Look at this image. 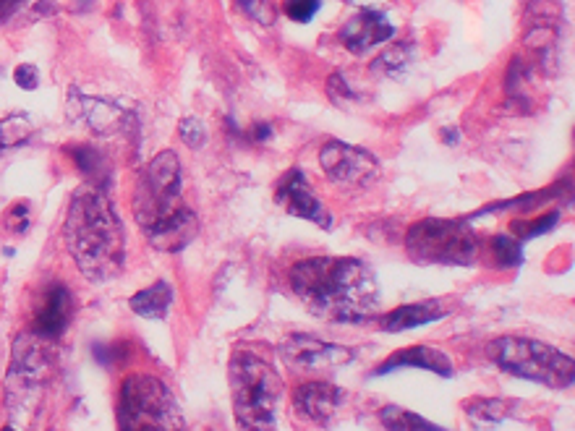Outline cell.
Segmentation results:
<instances>
[{
  "label": "cell",
  "instance_id": "obj_24",
  "mask_svg": "<svg viewBox=\"0 0 575 431\" xmlns=\"http://www.w3.org/2000/svg\"><path fill=\"white\" fill-rule=\"evenodd\" d=\"M466 411L471 413L479 421H489V424H497L502 418L510 413V405L505 400H494V398H476L468 400Z\"/></svg>",
  "mask_w": 575,
  "mask_h": 431
},
{
  "label": "cell",
  "instance_id": "obj_5",
  "mask_svg": "<svg viewBox=\"0 0 575 431\" xmlns=\"http://www.w3.org/2000/svg\"><path fill=\"white\" fill-rule=\"evenodd\" d=\"M118 431H186V418L163 379L136 371L121 384Z\"/></svg>",
  "mask_w": 575,
  "mask_h": 431
},
{
  "label": "cell",
  "instance_id": "obj_21",
  "mask_svg": "<svg viewBox=\"0 0 575 431\" xmlns=\"http://www.w3.org/2000/svg\"><path fill=\"white\" fill-rule=\"evenodd\" d=\"M34 134V123L29 115L11 113L0 121V149H14L27 144Z\"/></svg>",
  "mask_w": 575,
  "mask_h": 431
},
{
  "label": "cell",
  "instance_id": "obj_36",
  "mask_svg": "<svg viewBox=\"0 0 575 431\" xmlns=\"http://www.w3.org/2000/svg\"><path fill=\"white\" fill-rule=\"evenodd\" d=\"M345 3H351V6H361V8H374L379 0H345Z\"/></svg>",
  "mask_w": 575,
  "mask_h": 431
},
{
  "label": "cell",
  "instance_id": "obj_16",
  "mask_svg": "<svg viewBox=\"0 0 575 431\" xmlns=\"http://www.w3.org/2000/svg\"><path fill=\"white\" fill-rule=\"evenodd\" d=\"M447 314H450V309L442 304L440 298L416 301V304L398 306V309L382 314V317H379V330L382 332L416 330V327H424V324L440 322V319L447 317Z\"/></svg>",
  "mask_w": 575,
  "mask_h": 431
},
{
  "label": "cell",
  "instance_id": "obj_13",
  "mask_svg": "<svg viewBox=\"0 0 575 431\" xmlns=\"http://www.w3.org/2000/svg\"><path fill=\"white\" fill-rule=\"evenodd\" d=\"M345 392L330 382H304L293 392V411L312 424L327 426L340 411Z\"/></svg>",
  "mask_w": 575,
  "mask_h": 431
},
{
  "label": "cell",
  "instance_id": "obj_25",
  "mask_svg": "<svg viewBox=\"0 0 575 431\" xmlns=\"http://www.w3.org/2000/svg\"><path fill=\"white\" fill-rule=\"evenodd\" d=\"M236 3L251 21H257L262 27H272L278 21V8L272 0H236Z\"/></svg>",
  "mask_w": 575,
  "mask_h": 431
},
{
  "label": "cell",
  "instance_id": "obj_15",
  "mask_svg": "<svg viewBox=\"0 0 575 431\" xmlns=\"http://www.w3.org/2000/svg\"><path fill=\"white\" fill-rule=\"evenodd\" d=\"M398 369H424L432 371L437 377L450 379L453 377V358L447 356L445 351H437L432 345H411L403 351H395L393 356L385 358L377 369L372 371V377H385Z\"/></svg>",
  "mask_w": 575,
  "mask_h": 431
},
{
  "label": "cell",
  "instance_id": "obj_9",
  "mask_svg": "<svg viewBox=\"0 0 575 431\" xmlns=\"http://www.w3.org/2000/svg\"><path fill=\"white\" fill-rule=\"evenodd\" d=\"M280 358L293 371H335L351 364L356 351L345 345L325 343L314 335H293L280 343Z\"/></svg>",
  "mask_w": 575,
  "mask_h": 431
},
{
  "label": "cell",
  "instance_id": "obj_10",
  "mask_svg": "<svg viewBox=\"0 0 575 431\" xmlns=\"http://www.w3.org/2000/svg\"><path fill=\"white\" fill-rule=\"evenodd\" d=\"M275 202H278L291 217L306 220V223H314L325 230L332 228V215L327 212L322 199L314 194L312 183L306 181L304 170L291 168L283 178H280L278 189H275Z\"/></svg>",
  "mask_w": 575,
  "mask_h": 431
},
{
  "label": "cell",
  "instance_id": "obj_34",
  "mask_svg": "<svg viewBox=\"0 0 575 431\" xmlns=\"http://www.w3.org/2000/svg\"><path fill=\"white\" fill-rule=\"evenodd\" d=\"M251 134H254V142H267V139L272 136V126L270 123H257Z\"/></svg>",
  "mask_w": 575,
  "mask_h": 431
},
{
  "label": "cell",
  "instance_id": "obj_31",
  "mask_svg": "<svg viewBox=\"0 0 575 431\" xmlns=\"http://www.w3.org/2000/svg\"><path fill=\"white\" fill-rule=\"evenodd\" d=\"M14 81H16V87L32 92V89L40 87V71H37L32 63H21V66L14 71Z\"/></svg>",
  "mask_w": 575,
  "mask_h": 431
},
{
  "label": "cell",
  "instance_id": "obj_12",
  "mask_svg": "<svg viewBox=\"0 0 575 431\" xmlns=\"http://www.w3.org/2000/svg\"><path fill=\"white\" fill-rule=\"evenodd\" d=\"M395 27L390 24L385 11L379 8H361L353 19L345 21V27L340 29V42L343 48L353 55H364L372 48L382 45V42L393 40Z\"/></svg>",
  "mask_w": 575,
  "mask_h": 431
},
{
  "label": "cell",
  "instance_id": "obj_35",
  "mask_svg": "<svg viewBox=\"0 0 575 431\" xmlns=\"http://www.w3.org/2000/svg\"><path fill=\"white\" fill-rule=\"evenodd\" d=\"M442 139H445V144H450V147L458 144V139H460L458 128H445V131H442Z\"/></svg>",
  "mask_w": 575,
  "mask_h": 431
},
{
  "label": "cell",
  "instance_id": "obj_28",
  "mask_svg": "<svg viewBox=\"0 0 575 431\" xmlns=\"http://www.w3.org/2000/svg\"><path fill=\"white\" fill-rule=\"evenodd\" d=\"M29 225H32V207L27 202L11 204L6 212V228L21 236V233H27Z\"/></svg>",
  "mask_w": 575,
  "mask_h": 431
},
{
  "label": "cell",
  "instance_id": "obj_3",
  "mask_svg": "<svg viewBox=\"0 0 575 431\" xmlns=\"http://www.w3.org/2000/svg\"><path fill=\"white\" fill-rule=\"evenodd\" d=\"M181 160L165 149L147 162L134 191V217L157 251H181L197 238V212L181 199Z\"/></svg>",
  "mask_w": 575,
  "mask_h": 431
},
{
  "label": "cell",
  "instance_id": "obj_1",
  "mask_svg": "<svg viewBox=\"0 0 575 431\" xmlns=\"http://www.w3.org/2000/svg\"><path fill=\"white\" fill-rule=\"evenodd\" d=\"M288 283L314 317L330 324H359L379 306L374 270L353 256H312L293 264Z\"/></svg>",
  "mask_w": 575,
  "mask_h": 431
},
{
  "label": "cell",
  "instance_id": "obj_26",
  "mask_svg": "<svg viewBox=\"0 0 575 431\" xmlns=\"http://www.w3.org/2000/svg\"><path fill=\"white\" fill-rule=\"evenodd\" d=\"M178 136H181V142L189 149H202L207 144V126L199 118L189 115V118H183L178 123Z\"/></svg>",
  "mask_w": 575,
  "mask_h": 431
},
{
  "label": "cell",
  "instance_id": "obj_18",
  "mask_svg": "<svg viewBox=\"0 0 575 431\" xmlns=\"http://www.w3.org/2000/svg\"><path fill=\"white\" fill-rule=\"evenodd\" d=\"M74 165L79 168L84 178H87L89 186H97V189H108L110 178H113V165L100 149L89 147V144H76V147L66 149Z\"/></svg>",
  "mask_w": 575,
  "mask_h": 431
},
{
  "label": "cell",
  "instance_id": "obj_11",
  "mask_svg": "<svg viewBox=\"0 0 575 431\" xmlns=\"http://www.w3.org/2000/svg\"><path fill=\"white\" fill-rule=\"evenodd\" d=\"M45 343H50V340H42L34 332H24V335L16 337L14 361H11V371H8V395H11V400L24 395V390H29V387H40V382L48 374V348H45Z\"/></svg>",
  "mask_w": 575,
  "mask_h": 431
},
{
  "label": "cell",
  "instance_id": "obj_27",
  "mask_svg": "<svg viewBox=\"0 0 575 431\" xmlns=\"http://www.w3.org/2000/svg\"><path fill=\"white\" fill-rule=\"evenodd\" d=\"M319 6L322 0H283L285 16L298 24H309L319 14Z\"/></svg>",
  "mask_w": 575,
  "mask_h": 431
},
{
  "label": "cell",
  "instance_id": "obj_4",
  "mask_svg": "<svg viewBox=\"0 0 575 431\" xmlns=\"http://www.w3.org/2000/svg\"><path fill=\"white\" fill-rule=\"evenodd\" d=\"M230 398L241 431H278V408L283 400V377L254 351L230 356Z\"/></svg>",
  "mask_w": 575,
  "mask_h": 431
},
{
  "label": "cell",
  "instance_id": "obj_29",
  "mask_svg": "<svg viewBox=\"0 0 575 431\" xmlns=\"http://www.w3.org/2000/svg\"><path fill=\"white\" fill-rule=\"evenodd\" d=\"M557 217H560L557 212H549V215H542L539 220H534V223H515V233H518V238H523V241L542 236V233L555 228Z\"/></svg>",
  "mask_w": 575,
  "mask_h": 431
},
{
  "label": "cell",
  "instance_id": "obj_32",
  "mask_svg": "<svg viewBox=\"0 0 575 431\" xmlns=\"http://www.w3.org/2000/svg\"><path fill=\"white\" fill-rule=\"evenodd\" d=\"M123 356H126V348H123V345H118V343H113V345L97 343V345H95V358H97V361H100L102 366L121 364Z\"/></svg>",
  "mask_w": 575,
  "mask_h": 431
},
{
  "label": "cell",
  "instance_id": "obj_23",
  "mask_svg": "<svg viewBox=\"0 0 575 431\" xmlns=\"http://www.w3.org/2000/svg\"><path fill=\"white\" fill-rule=\"evenodd\" d=\"M492 256L497 267H518L523 262V246L513 236H494Z\"/></svg>",
  "mask_w": 575,
  "mask_h": 431
},
{
  "label": "cell",
  "instance_id": "obj_19",
  "mask_svg": "<svg viewBox=\"0 0 575 431\" xmlns=\"http://www.w3.org/2000/svg\"><path fill=\"white\" fill-rule=\"evenodd\" d=\"M173 296H176L173 285H170L168 280H157L155 285H149V288L134 293L129 306L134 314H139V317L144 319H165L170 306H173Z\"/></svg>",
  "mask_w": 575,
  "mask_h": 431
},
{
  "label": "cell",
  "instance_id": "obj_14",
  "mask_svg": "<svg viewBox=\"0 0 575 431\" xmlns=\"http://www.w3.org/2000/svg\"><path fill=\"white\" fill-rule=\"evenodd\" d=\"M71 314H74V293L61 283L50 285V290L34 311L32 332L42 340H58L68 330Z\"/></svg>",
  "mask_w": 575,
  "mask_h": 431
},
{
  "label": "cell",
  "instance_id": "obj_7",
  "mask_svg": "<svg viewBox=\"0 0 575 431\" xmlns=\"http://www.w3.org/2000/svg\"><path fill=\"white\" fill-rule=\"evenodd\" d=\"M406 251L419 264L471 267L479 259V238L466 220L427 217L408 228Z\"/></svg>",
  "mask_w": 575,
  "mask_h": 431
},
{
  "label": "cell",
  "instance_id": "obj_33",
  "mask_svg": "<svg viewBox=\"0 0 575 431\" xmlns=\"http://www.w3.org/2000/svg\"><path fill=\"white\" fill-rule=\"evenodd\" d=\"M21 3H24V0H0V24L11 19L21 8Z\"/></svg>",
  "mask_w": 575,
  "mask_h": 431
},
{
  "label": "cell",
  "instance_id": "obj_2",
  "mask_svg": "<svg viewBox=\"0 0 575 431\" xmlns=\"http://www.w3.org/2000/svg\"><path fill=\"white\" fill-rule=\"evenodd\" d=\"M63 241L87 280L108 283L123 272L126 264V233L108 189L84 183L68 204Z\"/></svg>",
  "mask_w": 575,
  "mask_h": 431
},
{
  "label": "cell",
  "instance_id": "obj_30",
  "mask_svg": "<svg viewBox=\"0 0 575 431\" xmlns=\"http://www.w3.org/2000/svg\"><path fill=\"white\" fill-rule=\"evenodd\" d=\"M327 95H330V100L335 102V105H345V102L359 100V95L348 87V81H345V76L340 74V71H335V74L327 79Z\"/></svg>",
  "mask_w": 575,
  "mask_h": 431
},
{
  "label": "cell",
  "instance_id": "obj_22",
  "mask_svg": "<svg viewBox=\"0 0 575 431\" xmlns=\"http://www.w3.org/2000/svg\"><path fill=\"white\" fill-rule=\"evenodd\" d=\"M411 58H413L411 45H403V42H400V45H395V48L385 50V53L379 55L377 61L372 63V71L374 74H385V76H400L408 68Z\"/></svg>",
  "mask_w": 575,
  "mask_h": 431
},
{
  "label": "cell",
  "instance_id": "obj_8",
  "mask_svg": "<svg viewBox=\"0 0 575 431\" xmlns=\"http://www.w3.org/2000/svg\"><path fill=\"white\" fill-rule=\"evenodd\" d=\"M319 168L340 189H366L382 173V165L369 149L335 139L319 149Z\"/></svg>",
  "mask_w": 575,
  "mask_h": 431
},
{
  "label": "cell",
  "instance_id": "obj_37",
  "mask_svg": "<svg viewBox=\"0 0 575 431\" xmlns=\"http://www.w3.org/2000/svg\"><path fill=\"white\" fill-rule=\"evenodd\" d=\"M0 431H16V429H14V426H3V429H0Z\"/></svg>",
  "mask_w": 575,
  "mask_h": 431
},
{
  "label": "cell",
  "instance_id": "obj_17",
  "mask_svg": "<svg viewBox=\"0 0 575 431\" xmlns=\"http://www.w3.org/2000/svg\"><path fill=\"white\" fill-rule=\"evenodd\" d=\"M68 108L74 110V118L87 123L95 134H102V136L118 131V128L123 126V121H126L123 110H118L115 105H110V102H105V100H97V97L79 95L76 89H74V95H71V102H68Z\"/></svg>",
  "mask_w": 575,
  "mask_h": 431
},
{
  "label": "cell",
  "instance_id": "obj_20",
  "mask_svg": "<svg viewBox=\"0 0 575 431\" xmlns=\"http://www.w3.org/2000/svg\"><path fill=\"white\" fill-rule=\"evenodd\" d=\"M379 421H382L387 431H447L427 421L424 416H419V413L400 408V405H385L379 411Z\"/></svg>",
  "mask_w": 575,
  "mask_h": 431
},
{
  "label": "cell",
  "instance_id": "obj_6",
  "mask_svg": "<svg viewBox=\"0 0 575 431\" xmlns=\"http://www.w3.org/2000/svg\"><path fill=\"white\" fill-rule=\"evenodd\" d=\"M487 356L513 377L544 384V387L568 390L575 382L573 358L542 340L518 335L497 337L487 345Z\"/></svg>",
  "mask_w": 575,
  "mask_h": 431
}]
</instances>
